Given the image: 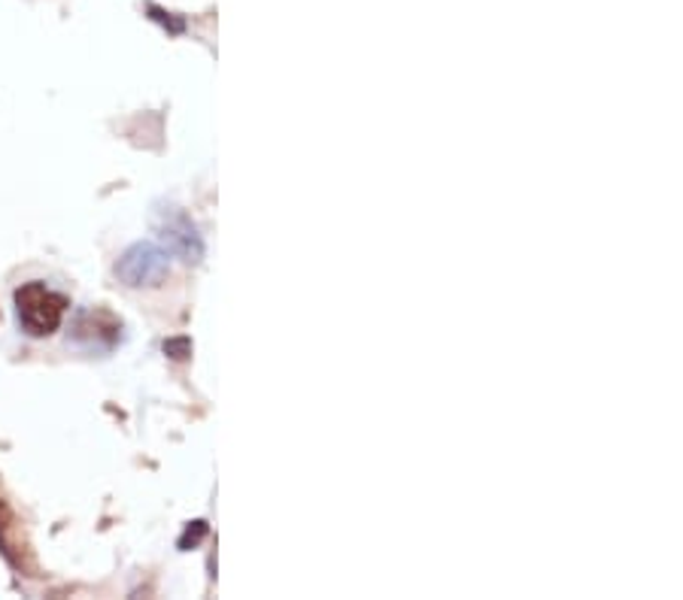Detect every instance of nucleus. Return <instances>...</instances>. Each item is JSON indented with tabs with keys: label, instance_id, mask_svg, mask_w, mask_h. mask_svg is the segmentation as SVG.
I'll return each mask as SVG.
<instances>
[{
	"label": "nucleus",
	"instance_id": "5",
	"mask_svg": "<svg viewBox=\"0 0 683 600\" xmlns=\"http://www.w3.org/2000/svg\"><path fill=\"white\" fill-rule=\"evenodd\" d=\"M7 528H13V513L7 507V501H0V546L7 552Z\"/></svg>",
	"mask_w": 683,
	"mask_h": 600
},
{
	"label": "nucleus",
	"instance_id": "3",
	"mask_svg": "<svg viewBox=\"0 0 683 600\" xmlns=\"http://www.w3.org/2000/svg\"><path fill=\"white\" fill-rule=\"evenodd\" d=\"M155 231H159V240L164 243L167 252L183 258V261H201V234L180 207H159L155 210Z\"/></svg>",
	"mask_w": 683,
	"mask_h": 600
},
{
	"label": "nucleus",
	"instance_id": "2",
	"mask_svg": "<svg viewBox=\"0 0 683 600\" xmlns=\"http://www.w3.org/2000/svg\"><path fill=\"white\" fill-rule=\"evenodd\" d=\"M116 277L128 289H159L171 277V252L155 243H135L119 258Z\"/></svg>",
	"mask_w": 683,
	"mask_h": 600
},
{
	"label": "nucleus",
	"instance_id": "4",
	"mask_svg": "<svg viewBox=\"0 0 683 600\" xmlns=\"http://www.w3.org/2000/svg\"><path fill=\"white\" fill-rule=\"evenodd\" d=\"M121 325L107 309H94V313H82L77 325H73V340H80L82 346L89 349H113L119 343Z\"/></svg>",
	"mask_w": 683,
	"mask_h": 600
},
{
	"label": "nucleus",
	"instance_id": "1",
	"mask_svg": "<svg viewBox=\"0 0 683 600\" xmlns=\"http://www.w3.org/2000/svg\"><path fill=\"white\" fill-rule=\"evenodd\" d=\"M70 301L61 292L49 289L46 282H25L15 289V313L22 331L31 337H49L61 328Z\"/></svg>",
	"mask_w": 683,
	"mask_h": 600
},
{
	"label": "nucleus",
	"instance_id": "6",
	"mask_svg": "<svg viewBox=\"0 0 683 600\" xmlns=\"http://www.w3.org/2000/svg\"><path fill=\"white\" fill-rule=\"evenodd\" d=\"M149 13H152L155 22H161L164 27H171V34H180V31H183V22H174L171 13H164V10H159V7H149Z\"/></svg>",
	"mask_w": 683,
	"mask_h": 600
}]
</instances>
